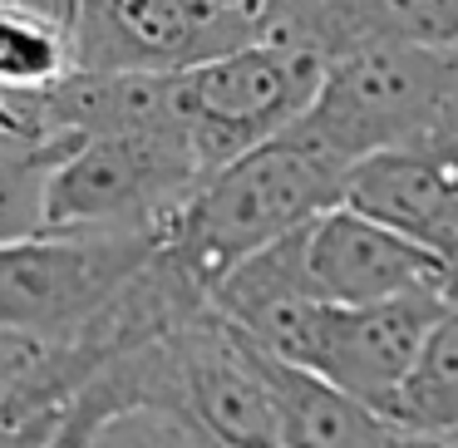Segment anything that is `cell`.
<instances>
[{
	"instance_id": "6da1fadb",
	"label": "cell",
	"mask_w": 458,
	"mask_h": 448,
	"mask_svg": "<svg viewBox=\"0 0 458 448\" xmlns=\"http://www.w3.org/2000/svg\"><path fill=\"white\" fill-rule=\"evenodd\" d=\"M345 178L350 163L281 133L212 173L182 202L163 241L188 266V276L212 291L237 261L257 257L271 241L310 227L320 212L340 207Z\"/></svg>"
},
{
	"instance_id": "7a4b0ae2",
	"label": "cell",
	"mask_w": 458,
	"mask_h": 448,
	"mask_svg": "<svg viewBox=\"0 0 458 448\" xmlns=\"http://www.w3.org/2000/svg\"><path fill=\"white\" fill-rule=\"evenodd\" d=\"M291 139L355 168L369 153L419 148L458 133V50L360 45L326 60L310 109Z\"/></svg>"
},
{
	"instance_id": "3957f363",
	"label": "cell",
	"mask_w": 458,
	"mask_h": 448,
	"mask_svg": "<svg viewBox=\"0 0 458 448\" xmlns=\"http://www.w3.org/2000/svg\"><path fill=\"white\" fill-rule=\"evenodd\" d=\"M208 168L178 133L74 139L45 173L40 232H168Z\"/></svg>"
},
{
	"instance_id": "277c9868",
	"label": "cell",
	"mask_w": 458,
	"mask_h": 448,
	"mask_svg": "<svg viewBox=\"0 0 458 448\" xmlns=\"http://www.w3.org/2000/svg\"><path fill=\"white\" fill-rule=\"evenodd\" d=\"M168 232H30L0 241V330L74 345Z\"/></svg>"
},
{
	"instance_id": "5b68a950",
	"label": "cell",
	"mask_w": 458,
	"mask_h": 448,
	"mask_svg": "<svg viewBox=\"0 0 458 448\" xmlns=\"http://www.w3.org/2000/svg\"><path fill=\"white\" fill-rule=\"evenodd\" d=\"M326 60L306 45L261 35L227 55L178 70L182 133L202 158L208 178L232 158L281 139L320 89Z\"/></svg>"
},
{
	"instance_id": "8992f818",
	"label": "cell",
	"mask_w": 458,
	"mask_h": 448,
	"mask_svg": "<svg viewBox=\"0 0 458 448\" xmlns=\"http://www.w3.org/2000/svg\"><path fill=\"white\" fill-rule=\"evenodd\" d=\"M261 30L222 0H74V70L178 74L227 55Z\"/></svg>"
},
{
	"instance_id": "52a82bcc",
	"label": "cell",
	"mask_w": 458,
	"mask_h": 448,
	"mask_svg": "<svg viewBox=\"0 0 458 448\" xmlns=\"http://www.w3.org/2000/svg\"><path fill=\"white\" fill-rule=\"evenodd\" d=\"M301 261L326 306H379L404 296H438L444 261L419 241L350 212L345 202L320 212L301 232Z\"/></svg>"
},
{
	"instance_id": "ba28073f",
	"label": "cell",
	"mask_w": 458,
	"mask_h": 448,
	"mask_svg": "<svg viewBox=\"0 0 458 448\" xmlns=\"http://www.w3.org/2000/svg\"><path fill=\"white\" fill-rule=\"evenodd\" d=\"M350 212L399 232L434 251L438 261L458 257V133L419 148L369 153L345 178Z\"/></svg>"
},
{
	"instance_id": "9c48e42d",
	"label": "cell",
	"mask_w": 458,
	"mask_h": 448,
	"mask_svg": "<svg viewBox=\"0 0 458 448\" xmlns=\"http://www.w3.org/2000/svg\"><path fill=\"white\" fill-rule=\"evenodd\" d=\"M444 310L448 306L438 296H404V300H379V306H330L310 375H320L340 394L385 414V404L414 369L419 350H424L428 330L438 325Z\"/></svg>"
},
{
	"instance_id": "30bf717a",
	"label": "cell",
	"mask_w": 458,
	"mask_h": 448,
	"mask_svg": "<svg viewBox=\"0 0 458 448\" xmlns=\"http://www.w3.org/2000/svg\"><path fill=\"white\" fill-rule=\"evenodd\" d=\"M301 232L271 241L257 257L237 261V266L208 291V306L217 310L227 325H237L251 345H261L267 355L286 359V365H296V369H310L330 306L316 296V286H310V276H306Z\"/></svg>"
},
{
	"instance_id": "8fae6325",
	"label": "cell",
	"mask_w": 458,
	"mask_h": 448,
	"mask_svg": "<svg viewBox=\"0 0 458 448\" xmlns=\"http://www.w3.org/2000/svg\"><path fill=\"white\" fill-rule=\"evenodd\" d=\"M261 35L335 60L360 45L458 50V0H271Z\"/></svg>"
},
{
	"instance_id": "7c38bea8",
	"label": "cell",
	"mask_w": 458,
	"mask_h": 448,
	"mask_svg": "<svg viewBox=\"0 0 458 448\" xmlns=\"http://www.w3.org/2000/svg\"><path fill=\"white\" fill-rule=\"evenodd\" d=\"M70 70V25L30 0H0V133L60 148L45 129V94Z\"/></svg>"
},
{
	"instance_id": "4fadbf2b",
	"label": "cell",
	"mask_w": 458,
	"mask_h": 448,
	"mask_svg": "<svg viewBox=\"0 0 458 448\" xmlns=\"http://www.w3.org/2000/svg\"><path fill=\"white\" fill-rule=\"evenodd\" d=\"M271 394L281 418V448H448L444 438H424L399 428L389 414L340 394L310 369L267 355Z\"/></svg>"
},
{
	"instance_id": "5bb4252c",
	"label": "cell",
	"mask_w": 458,
	"mask_h": 448,
	"mask_svg": "<svg viewBox=\"0 0 458 448\" xmlns=\"http://www.w3.org/2000/svg\"><path fill=\"white\" fill-rule=\"evenodd\" d=\"M385 414L409 434L458 438V310L438 316V325L428 330L414 369L394 389Z\"/></svg>"
},
{
	"instance_id": "9a60e30c",
	"label": "cell",
	"mask_w": 458,
	"mask_h": 448,
	"mask_svg": "<svg viewBox=\"0 0 458 448\" xmlns=\"http://www.w3.org/2000/svg\"><path fill=\"white\" fill-rule=\"evenodd\" d=\"M60 148L0 133V241H15V237L40 232L45 173H50V163H55Z\"/></svg>"
},
{
	"instance_id": "2e32d148",
	"label": "cell",
	"mask_w": 458,
	"mask_h": 448,
	"mask_svg": "<svg viewBox=\"0 0 458 448\" xmlns=\"http://www.w3.org/2000/svg\"><path fill=\"white\" fill-rule=\"evenodd\" d=\"M94 448H212L208 438L192 424L173 414H158V409H123L109 424L99 428Z\"/></svg>"
},
{
	"instance_id": "e0dca14e",
	"label": "cell",
	"mask_w": 458,
	"mask_h": 448,
	"mask_svg": "<svg viewBox=\"0 0 458 448\" xmlns=\"http://www.w3.org/2000/svg\"><path fill=\"white\" fill-rule=\"evenodd\" d=\"M222 5H232V11H242L251 25H257V30L267 25V11H271V0H222Z\"/></svg>"
},
{
	"instance_id": "ac0fdd59",
	"label": "cell",
	"mask_w": 458,
	"mask_h": 448,
	"mask_svg": "<svg viewBox=\"0 0 458 448\" xmlns=\"http://www.w3.org/2000/svg\"><path fill=\"white\" fill-rule=\"evenodd\" d=\"M444 444H448V448H458V438H444Z\"/></svg>"
}]
</instances>
